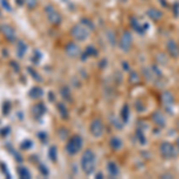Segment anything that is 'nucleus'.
I'll return each mask as SVG.
<instances>
[{
    "label": "nucleus",
    "mask_w": 179,
    "mask_h": 179,
    "mask_svg": "<svg viewBox=\"0 0 179 179\" xmlns=\"http://www.w3.org/2000/svg\"><path fill=\"white\" fill-rule=\"evenodd\" d=\"M103 177V174L102 173H99V174H97V178H102Z\"/></svg>",
    "instance_id": "a878e982"
},
{
    "label": "nucleus",
    "mask_w": 179,
    "mask_h": 179,
    "mask_svg": "<svg viewBox=\"0 0 179 179\" xmlns=\"http://www.w3.org/2000/svg\"><path fill=\"white\" fill-rule=\"evenodd\" d=\"M122 119H123L124 123H127L128 119H129V106H128V104H125L122 107Z\"/></svg>",
    "instance_id": "ddd939ff"
},
{
    "label": "nucleus",
    "mask_w": 179,
    "mask_h": 179,
    "mask_svg": "<svg viewBox=\"0 0 179 179\" xmlns=\"http://www.w3.org/2000/svg\"><path fill=\"white\" fill-rule=\"evenodd\" d=\"M81 166L86 174H91L96 166V155L91 149H87L81 159Z\"/></svg>",
    "instance_id": "f257e3e1"
},
{
    "label": "nucleus",
    "mask_w": 179,
    "mask_h": 179,
    "mask_svg": "<svg viewBox=\"0 0 179 179\" xmlns=\"http://www.w3.org/2000/svg\"><path fill=\"white\" fill-rule=\"evenodd\" d=\"M147 16L153 21H160L161 18H163V12L158 9H149L147 11Z\"/></svg>",
    "instance_id": "9d476101"
},
{
    "label": "nucleus",
    "mask_w": 179,
    "mask_h": 179,
    "mask_svg": "<svg viewBox=\"0 0 179 179\" xmlns=\"http://www.w3.org/2000/svg\"><path fill=\"white\" fill-rule=\"evenodd\" d=\"M26 3H28V5L30 6V7H35L36 6V0H26Z\"/></svg>",
    "instance_id": "4be33fe9"
},
{
    "label": "nucleus",
    "mask_w": 179,
    "mask_h": 179,
    "mask_svg": "<svg viewBox=\"0 0 179 179\" xmlns=\"http://www.w3.org/2000/svg\"><path fill=\"white\" fill-rule=\"evenodd\" d=\"M122 1H127V0H122Z\"/></svg>",
    "instance_id": "bb28decb"
},
{
    "label": "nucleus",
    "mask_w": 179,
    "mask_h": 179,
    "mask_svg": "<svg viewBox=\"0 0 179 179\" xmlns=\"http://www.w3.org/2000/svg\"><path fill=\"white\" fill-rule=\"evenodd\" d=\"M131 26H133V29H134L136 32H139V33H143V32H145V30H143V28H142V26H140L135 19L133 21V23H131Z\"/></svg>",
    "instance_id": "2eb2a0df"
},
{
    "label": "nucleus",
    "mask_w": 179,
    "mask_h": 179,
    "mask_svg": "<svg viewBox=\"0 0 179 179\" xmlns=\"http://www.w3.org/2000/svg\"><path fill=\"white\" fill-rule=\"evenodd\" d=\"M72 35H73V37L77 38L78 41H84V40L87 38L88 32L81 25H75L73 29H72Z\"/></svg>",
    "instance_id": "20e7f679"
},
{
    "label": "nucleus",
    "mask_w": 179,
    "mask_h": 179,
    "mask_svg": "<svg viewBox=\"0 0 179 179\" xmlns=\"http://www.w3.org/2000/svg\"><path fill=\"white\" fill-rule=\"evenodd\" d=\"M87 54H90V55H97V50L93 49L92 47H90V48L87 49Z\"/></svg>",
    "instance_id": "6ab92c4d"
},
{
    "label": "nucleus",
    "mask_w": 179,
    "mask_h": 179,
    "mask_svg": "<svg viewBox=\"0 0 179 179\" xmlns=\"http://www.w3.org/2000/svg\"><path fill=\"white\" fill-rule=\"evenodd\" d=\"M107 171H109V173L112 177H116L118 174V167H117V165L114 163V161H111V163L107 164Z\"/></svg>",
    "instance_id": "9b49d317"
},
{
    "label": "nucleus",
    "mask_w": 179,
    "mask_h": 179,
    "mask_svg": "<svg viewBox=\"0 0 179 179\" xmlns=\"http://www.w3.org/2000/svg\"><path fill=\"white\" fill-rule=\"evenodd\" d=\"M136 136H137V139H139V141H140L141 145H145V143H146V136L143 135V133H142L141 129H137V131H136Z\"/></svg>",
    "instance_id": "4468645a"
},
{
    "label": "nucleus",
    "mask_w": 179,
    "mask_h": 179,
    "mask_svg": "<svg viewBox=\"0 0 179 179\" xmlns=\"http://www.w3.org/2000/svg\"><path fill=\"white\" fill-rule=\"evenodd\" d=\"M167 51L168 54L172 56V58H178L179 56V49H178V45L175 44L174 41H168L167 42Z\"/></svg>",
    "instance_id": "6e6552de"
},
{
    "label": "nucleus",
    "mask_w": 179,
    "mask_h": 179,
    "mask_svg": "<svg viewBox=\"0 0 179 179\" xmlns=\"http://www.w3.org/2000/svg\"><path fill=\"white\" fill-rule=\"evenodd\" d=\"M122 66H123V68H124L125 70H128V69H129V66H128V63H127V62H123V65H122Z\"/></svg>",
    "instance_id": "b1692460"
},
{
    "label": "nucleus",
    "mask_w": 179,
    "mask_h": 179,
    "mask_svg": "<svg viewBox=\"0 0 179 179\" xmlns=\"http://www.w3.org/2000/svg\"><path fill=\"white\" fill-rule=\"evenodd\" d=\"M173 11H174V17H178L179 16V4L175 3L173 5Z\"/></svg>",
    "instance_id": "f3484780"
},
{
    "label": "nucleus",
    "mask_w": 179,
    "mask_h": 179,
    "mask_svg": "<svg viewBox=\"0 0 179 179\" xmlns=\"http://www.w3.org/2000/svg\"><path fill=\"white\" fill-rule=\"evenodd\" d=\"M90 130H91L92 135L96 136V137L102 136V134H103V123L100 122V119H94V121L91 123Z\"/></svg>",
    "instance_id": "423d86ee"
},
{
    "label": "nucleus",
    "mask_w": 179,
    "mask_h": 179,
    "mask_svg": "<svg viewBox=\"0 0 179 179\" xmlns=\"http://www.w3.org/2000/svg\"><path fill=\"white\" fill-rule=\"evenodd\" d=\"M134 80L137 82V81H139V77H137V74L135 73V72H131V73H130V81L133 82Z\"/></svg>",
    "instance_id": "a211bd4d"
},
{
    "label": "nucleus",
    "mask_w": 179,
    "mask_h": 179,
    "mask_svg": "<svg viewBox=\"0 0 179 179\" xmlns=\"http://www.w3.org/2000/svg\"><path fill=\"white\" fill-rule=\"evenodd\" d=\"M160 149V154L164 159H172V158H175L177 155V152H175V148L173 145H171L170 142H163L159 147Z\"/></svg>",
    "instance_id": "f03ea898"
},
{
    "label": "nucleus",
    "mask_w": 179,
    "mask_h": 179,
    "mask_svg": "<svg viewBox=\"0 0 179 179\" xmlns=\"http://www.w3.org/2000/svg\"><path fill=\"white\" fill-rule=\"evenodd\" d=\"M67 50H68V53L70 54V55H74V54L78 53V47H75L74 44H69L68 48H67Z\"/></svg>",
    "instance_id": "dca6fc26"
},
{
    "label": "nucleus",
    "mask_w": 179,
    "mask_h": 179,
    "mask_svg": "<svg viewBox=\"0 0 179 179\" xmlns=\"http://www.w3.org/2000/svg\"><path fill=\"white\" fill-rule=\"evenodd\" d=\"M136 110H137L139 112H142L143 110H145V109H143V106L141 105V103H140V102H136Z\"/></svg>",
    "instance_id": "aec40b11"
},
{
    "label": "nucleus",
    "mask_w": 179,
    "mask_h": 179,
    "mask_svg": "<svg viewBox=\"0 0 179 179\" xmlns=\"http://www.w3.org/2000/svg\"><path fill=\"white\" fill-rule=\"evenodd\" d=\"M131 41H133V38H131L130 32L125 31V32L122 35V37H121V42H119L121 49L124 50V51H128V50L130 49V47H131Z\"/></svg>",
    "instance_id": "39448f33"
},
{
    "label": "nucleus",
    "mask_w": 179,
    "mask_h": 179,
    "mask_svg": "<svg viewBox=\"0 0 179 179\" xmlns=\"http://www.w3.org/2000/svg\"><path fill=\"white\" fill-rule=\"evenodd\" d=\"M159 1H160V4L163 5L164 7H167V6H168V5H167V3H166V0H159Z\"/></svg>",
    "instance_id": "5701e85b"
},
{
    "label": "nucleus",
    "mask_w": 179,
    "mask_h": 179,
    "mask_svg": "<svg viewBox=\"0 0 179 179\" xmlns=\"http://www.w3.org/2000/svg\"><path fill=\"white\" fill-rule=\"evenodd\" d=\"M152 70H153V72H155V74H156L158 77H161V72L158 69V67H156V66H153V67H152Z\"/></svg>",
    "instance_id": "412c9836"
},
{
    "label": "nucleus",
    "mask_w": 179,
    "mask_h": 179,
    "mask_svg": "<svg viewBox=\"0 0 179 179\" xmlns=\"http://www.w3.org/2000/svg\"><path fill=\"white\" fill-rule=\"evenodd\" d=\"M152 118H153V122L158 125V127H160V128H163V127H165V125H166V119H165L164 115L161 114L160 111H155L153 114Z\"/></svg>",
    "instance_id": "0eeeda50"
},
{
    "label": "nucleus",
    "mask_w": 179,
    "mask_h": 179,
    "mask_svg": "<svg viewBox=\"0 0 179 179\" xmlns=\"http://www.w3.org/2000/svg\"><path fill=\"white\" fill-rule=\"evenodd\" d=\"M110 145H111L112 149L118 151V149L122 147V141H121L118 137H112V139H111V141H110Z\"/></svg>",
    "instance_id": "f8f14e48"
},
{
    "label": "nucleus",
    "mask_w": 179,
    "mask_h": 179,
    "mask_svg": "<svg viewBox=\"0 0 179 179\" xmlns=\"http://www.w3.org/2000/svg\"><path fill=\"white\" fill-rule=\"evenodd\" d=\"M82 146V140L80 136H74L72 137L67 145V152L69 154H75Z\"/></svg>",
    "instance_id": "7ed1b4c3"
},
{
    "label": "nucleus",
    "mask_w": 179,
    "mask_h": 179,
    "mask_svg": "<svg viewBox=\"0 0 179 179\" xmlns=\"http://www.w3.org/2000/svg\"><path fill=\"white\" fill-rule=\"evenodd\" d=\"M163 103H164L165 107L168 110V112H172L170 106L173 104V97H172V94L170 92H164L163 93Z\"/></svg>",
    "instance_id": "1a4fd4ad"
},
{
    "label": "nucleus",
    "mask_w": 179,
    "mask_h": 179,
    "mask_svg": "<svg viewBox=\"0 0 179 179\" xmlns=\"http://www.w3.org/2000/svg\"><path fill=\"white\" fill-rule=\"evenodd\" d=\"M177 147H178V151H179V137L177 139Z\"/></svg>",
    "instance_id": "393cba45"
}]
</instances>
